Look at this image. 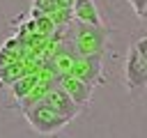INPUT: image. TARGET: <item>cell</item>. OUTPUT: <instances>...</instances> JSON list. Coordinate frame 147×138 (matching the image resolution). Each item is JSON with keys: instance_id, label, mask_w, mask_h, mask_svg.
<instances>
[{"instance_id": "obj_1", "label": "cell", "mask_w": 147, "mask_h": 138, "mask_svg": "<svg viewBox=\"0 0 147 138\" xmlns=\"http://www.w3.org/2000/svg\"><path fill=\"white\" fill-rule=\"evenodd\" d=\"M23 117L28 120V124L37 133H44V136H53V133L62 131L69 124V120L62 113H57L51 103H46L44 99L37 101V103H32V106H28L23 110Z\"/></svg>"}, {"instance_id": "obj_2", "label": "cell", "mask_w": 147, "mask_h": 138, "mask_svg": "<svg viewBox=\"0 0 147 138\" xmlns=\"http://www.w3.org/2000/svg\"><path fill=\"white\" fill-rule=\"evenodd\" d=\"M108 28L106 25H87L76 21L74 48L78 55H103L108 48Z\"/></svg>"}, {"instance_id": "obj_3", "label": "cell", "mask_w": 147, "mask_h": 138, "mask_svg": "<svg viewBox=\"0 0 147 138\" xmlns=\"http://www.w3.org/2000/svg\"><path fill=\"white\" fill-rule=\"evenodd\" d=\"M124 85L129 92H142L147 87V57L138 53L136 46L129 48L126 62H124Z\"/></svg>"}, {"instance_id": "obj_4", "label": "cell", "mask_w": 147, "mask_h": 138, "mask_svg": "<svg viewBox=\"0 0 147 138\" xmlns=\"http://www.w3.org/2000/svg\"><path fill=\"white\" fill-rule=\"evenodd\" d=\"M71 74L92 87L101 85L103 83V55H78Z\"/></svg>"}, {"instance_id": "obj_5", "label": "cell", "mask_w": 147, "mask_h": 138, "mask_svg": "<svg viewBox=\"0 0 147 138\" xmlns=\"http://www.w3.org/2000/svg\"><path fill=\"white\" fill-rule=\"evenodd\" d=\"M44 101H46V103H51V106H53L57 113H62V115H64L69 122H71V120H74V117L80 113V106H78V103H76V101L69 97V92H67V90H64V87H62L57 80H55V83L51 85V90L46 92Z\"/></svg>"}, {"instance_id": "obj_6", "label": "cell", "mask_w": 147, "mask_h": 138, "mask_svg": "<svg viewBox=\"0 0 147 138\" xmlns=\"http://www.w3.org/2000/svg\"><path fill=\"white\" fill-rule=\"evenodd\" d=\"M57 83L69 92V97L83 108V106H87L90 101H92V92H94V87L92 85H87L85 80H80V78H76L74 74H64V76H57Z\"/></svg>"}, {"instance_id": "obj_7", "label": "cell", "mask_w": 147, "mask_h": 138, "mask_svg": "<svg viewBox=\"0 0 147 138\" xmlns=\"http://www.w3.org/2000/svg\"><path fill=\"white\" fill-rule=\"evenodd\" d=\"M74 18L78 23H87V25H103L99 9L94 5V0H74Z\"/></svg>"}, {"instance_id": "obj_8", "label": "cell", "mask_w": 147, "mask_h": 138, "mask_svg": "<svg viewBox=\"0 0 147 138\" xmlns=\"http://www.w3.org/2000/svg\"><path fill=\"white\" fill-rule=\"evenodd\" d=\"M37 83H39V71H30V74H25L23 78H18L16 83L9 85V87H11V97H14L16 101H23V99L37 87Z\"/></svg>"}, {"instance_id": "obj_9", "label": "cell", "mask_w": 147, "mask_h": 138, "mask_svg": "<svg viewBox=\"0 0 147 138\" xmlns=\"http://www.w3.org/2000/svg\"><path fill=\"white\" fill-rule=\"evenodd\" d=\"M25 74H30V71L25 69V64H23V62H11V64H7V67H2V69H0V83L11 85V83H16L18 78H23Z\"/></svg>"}, {"instance_id": "obj_10", "label": "cell", "mask_w": 147, "mask_h": 138, "mask_svg": "<svg viewBox=\"0 0 147 138\" xmlns=\"http://www.w3.org/2000/svg\"><path fill=\"white\" fill-rule=\"evenodd\" d=\"M133 46L138 48V53H140V55H145V57H147V37H140Z\"/></svg>"}, {"instance_id": "obj_11", "label": "cell", "mask_w": 147, "mask_h": 138, "mask_svg": "<svg viewBox=\"0 0 147 138\" xmlns=\"http://www.w3.org/2000/svg\"><path fill=\"white\" fill-rule=\"evenodd\" d=\"M129 2H131V7H133V12H136L138 16H140V14H142V9L147 7V0H129Z\"/></svg>"}, {"instance_id": "obj_12", "label": "cell", "mask_w": 147, "mask_h": 138, "mask_svg": "<svg viewBox=\"0 0 147 138\" xmlns=\"http://www.w3.org/2000/svg\"><path fill=\"white\" fill-rule=\"evenodd\" d=\"M140 18H142V21H147V7L142 9V14H140Z\"/></svg>"}]
</instances>
